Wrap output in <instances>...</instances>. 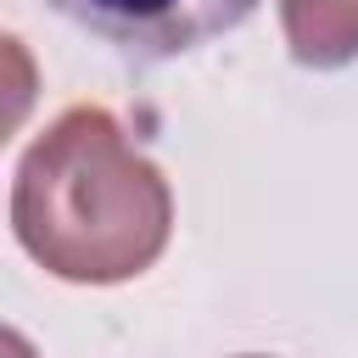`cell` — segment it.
I'll return each instance as SVG.
<instances>
[{
  "mask_svg": "<svg viewBox=\"0 0 358 358\" xmlns=\"http://www.w3.org/2000/svg\"><path fill=\"white\" fill-rule=\"evenodd\" d=\"M11 229L45 274L117 285L162 257L173 196L106 106H67L17 162Z\"/></svg>",
  "mask_w": 358,
  "mask_h": 358,
  "instance_id": "obj_1",
  "label": "cell"
},
{
  "mask_svg": "<svg viewBox=\"0 0 358 358\" xmlns=\"http://www.w3.org/2000/svg\"><path fill=\"white\" fill-rule=\"evenodd\" d=\"M129 62H173L241 28L257 0H45Z\"/></svg>",
  "mask_w": 358,
  "mask_h": 358,
  "instance_id": "obj_2",
  "label": "cell"
},
{
  "mask_svg": "<svg viewBox=\"0 0 358 358\" xmlns=\"http://www.w3.org/2000/svg\"><path fill=\"white\" fill-rule=\"evenodd\" d=\"M280 28L302 67H347L358 56V0H280Z\"/></svg>",
  "mask_w": 358,
  "mask_h": 358,
  "instance_id": "obj_3",
  "label": "cell"
},
{
  "mask_svg": "<svg viewBox=\"0 0 358 358\" xmlns=\"http://www.w3.org/2000/svg\"><path fill=\"white\" fill-rule=\"evenodd\" d=\"M246 358H257V352H246Z\"/></svg>",
  "mask_w": 358,
  "mask_h": 358,
  "instance_id": "obj_4",
  "label": "cell"
}]
</instances>
